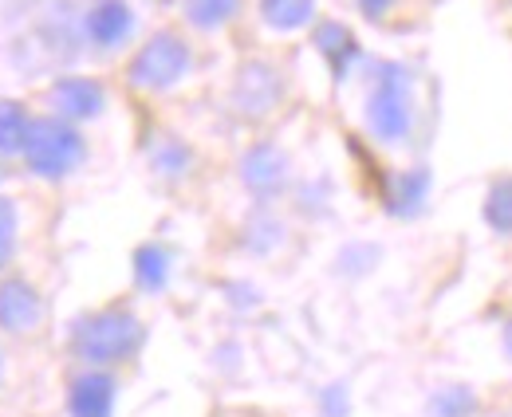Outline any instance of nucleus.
Instances as JSON below:
<instances>
[{
    "label": "nucleus",
    "mask_w": 512,
    "mask_h": 417,
    "mask_svg": "<svg viewBox=\"0 0 512 417\" xmlns=\"http://www.w3.org/2000/svg\"><path fill=\"white\" fill-rule=\"evenodd\" d=\"M505 351H509V358H512V319H509V327H505Z\"/></svg>",
    "instance_id": "obj_24"
},
{
    "label": "nucleus",
    "mask_w": 512,
    "mask_h": 417,
    "mask_svg": "<svg viewBox=\"0 0 512 417\" xmlns=\"http://www.w3.org/2000/svg\"><path fill=\"white\" fill-rule=\"evenodd\" d=\"M28 126L32 115L24 111V103H12V99H0V154H20L24 150V138H28Z\"/></svg>",
    "instance_id": "obj_16"
},
{
    "label": "nucleus",
    "mask_w": 512,
    "mask_h": 417,
    "mask_svg": "<svg viewBox=\"0 0 512 417\" xmlns=\"http://www.w3.org/2000/svg\"><path fill=\"white\" fill-rule=\"evenodd\" d=\"M16 233H20V217H16V205L0 193V272L12 264V252H16Z\"/></svg>",
    "instance_id": "obj_21"
},
{
    "label": "nucleus",
    "mask_w": 512,
    "mask_h": 417,
    "mask_svg": "<svg viewBox=\"0 0 512 417\" xmlns=\"http://www.w3.org/2000/svg\"><path fill=\"white\" fill-rule=\"evenodd\" d=\"M40 319H44V299L28 280L20 276L0 280V327L8 335H28L40 327Z\"/></svg>",
    "instance_id": "obj_7"
},
{
    "label": "nucleus",
    "mask_w": 512,
    "mask_h": 417,
    "mask_svg": "<svg viewBox=\"0 0 512 417\" xmlns=\"http://www.w3.org/2000/svg\"><path fill=\"white\" fill-rule=\"evenodd\" d=\"M134 284L150 296L170 284V252L162 244H142L134 252Z\"/></svg>",
    "instance_id": "obj_14"
},
{
    "label": "nucleus",
    "mask_w": 512,
    "mask_h": 417,
    "mask_svg": "<svg viewBox=\"0 0 512 417\" xmlns=\"http://www.w3.org/2000/svg\"><path fill=\"white\" fill-rule=\"evenodd\" d=\"M20 158H24V166L36 178L64 181L83 166L87 142H83V134H79L75 122L60 119V115H48V119H32Z\"/></svg>",
    "instance_id": "obj_3"
},
{
    "label": "nucleus",
    "mask_w": 512,
    "mask_h": 417,
    "mask_svg": "<svg viewBox=\"0 0 512 417\" xmlns=\"http://www.w3.org/2000/svg\"><path fill=\"white\" fill-rule=\"evenodd\" d=\"M323 410H327V417L347 414V394H343V386H327V394H323Z\"/></svg>",
    "instance_id": "obj_22"
},
{
    "label": "nucleus",
    "mask_w": 512,
    "mask_h": 417,
    "mask_svg": "<svg viewBox=\"0 0 512 417\" xmlns=\"http://www.w3.org/2000/svg\"><path fill=\"white\" fill-rule=\"evenodd\" d=\"M83 32L95 48H119L134 32V8L127 0H95L83 16Z\"/></svg>",
    "instance_id": "obj_9"
},
{
    "label": "nucleus",
    "mask_w": 512,
    "mask_h": 417,
    "mask_svg": "<svg viewBox=\"0 0 512 417\" xmlns=\"http://www.w3.org/2000/svg\"><path fill=\"white\" fill-rule=\"evenodd\" d=\"M430 410H434V417H473L477 398H473L465 386H446V390H438V394H434Z\"/></svg>",
    "instance_id": "obj_19"
},
{
    "label": "nucleus",
    "mask_w": 512,
    "mask_h": 417,
    "mask_svg": "<svg viewBox=\"0 0 512 417\" xmlns=\"http://www.w3.org/2000/svg\"><path fill=\"white\" fill-rule=\"evenodd\" d=\"M0 378H4V355H0Z\"/></svg>",
    "instance_id": "obj_25"
},
{
    "label": "nucleus",
    "mask_w": 512,
    "mask_h": 417,
    "mask_svg": "<svg viewBox=\"0 0 512 417\" xmlns=\"http://www.w3.org/2000/svg\"><path fill=\"white\" fill-rule=\"evenodd\" d=\"M182 12H186V20L193 28L217 32L241 12V0H182Z\"/></svg>",
    "instance_id": "obj_15"
},
{
    "label": "nucleus",
    "mask_w": 512,
    "mask_h": 417,
    "mask_svg": "<svg viewBox=\"0 0 512 417\" xmlns=\"http://www.w3.org/2000/svg\"><path fill=\"white\" fill-rule=\"evenodd\" d=\"M150 162H154V170H158L162 178H182V174H190L193 154H190V146H186V142L166 138V142L150 154Z\"/></svg>",
    "instance_id": "obj_18"
},
{
    "label": "nucleus",
    "mask_w": 512,
    "mask_h": 417,
    "mask_svg": "<svg viewBox=\"0 0 512 417\" xmlns=\"http://www.w3.org/2000/svg\"><path fill=\"white\" fill-rule=\"evenodd\" d=\"M190 67H193L190 44L178 32H158V36H150L134 52L127 75L138 91H170V87H178L190 75Z\"/></svg>",
    "instance_id": "obj_4"
},
{
    "label": "nucleus",
    "mask_w": 512,
    "mask_h": 417,
    "mask_svg": "<svg viewBox=\"0 0 512 417\" xmlns=\"http://www.w3.org/2000/svg\"><path fill=\"white\" fill-rule=\"evenodd\" d=\"M107 91L87 75H67L52 87V111L67 122H91L103 115Z\"/></svg>",
    "instance_id": "obj_8"
},
{
    "label": "nucleus",
    "mask_w": 512,
    "mask_h": 417,
    "mask_svg": "<svg viewBox=\"0 0 512 417\" xmlns=\"http://www.w3.org/2000/svg\"><path fill=\"white\" fill-rule=\"evenodd\" d=\"M359 4V12L367 16V20H383L386 12L394 8V0H355Z\"/></svg>",
    "instance_id": "obj_23"
},
{
    "label": "nucleus",
    "mask_w": 512,
    "mask_h": 417,
    "mask_svg": "<svg viewBox=\"0 0 512 417\" xmlns=\"http://www.w3.org/2000/svg\"><path fill=\"white\" fill-rule=\"evenodd\" d=\"M241 181H245V189L253 193L256 201L280 197L284 185H288V158H284V150H276V146H268V142L253 146V150L241 158Z\"/></svg>",
    "instance_id": "obj_6"
},
{
    "label": "nucleus",
    "mask_w": 512,
    "mask_h": 417,
    "mask_svg": "<svg viewBox=\"0 0 512 417\" xmlns=\"http://www.w3.org/2000/svg\"><path fill=\"white\" fill-rule=\"evenodd\" d=\"M284 99V79L272 63L253 60L241 67L237 83H233V107L245 115V119H268Z\"/></svg>",
    "instance_id": "obj_5"
},
{
    "label": "nucleus",
    "mask_w": 512,
    "mask_h": 417,
    "mask_svg": "<svg viewBox=\"0 0 512 417\" xmlns=\"http://www.w3.org/2000/svg\"><path fill=\"white\" fill-rule=\"evenodd\" d=\"M260 20L272 32H300L316 20V0H260Z\"/></svg>",
    "instance_id": "obj_13"
},
{
    "label": "nucleus",
    "mask_w": 512,
    "mask_h": 417,
    "mask_svg": "<svg viewBox=\"0 0 512 417\" xmlns=\"http://www.w3.org/2000/svg\"><path fill=\"white\" fill-rule=\"evenodd\" d=\"M142 339H146V327L127 307L91 311L71 327V351L87 366H119L142 347Z\"/></svg>",
    "instance_id": "obj_1"
},
{
    "label": "nucleus",
    "mask_w": 512,
    "mask_h": 417,
    "mask_svg": "<svg viewBox=\"0 0 512 417\" xmlns=\"http://www.w3.org/2000/svg\"><path fill=\"white\" fill-rule=\"evenodd\" d=\"M485 221L493 233L512 237V178H501L489 185L485 193Z\"/></svg>",
    "instance_id": "obj_17"
},
{
    "label": "nucleus",
    "mask_w": 512,
    "mask_h": 417,
    "mask_svg": "<svg viewBox=\"0 0 512 417\" xmlns=\"http://www.w3.org/2000/svg\"><path fill=\"white\" fill-rule=\"evenodd\" d=\"M430 170L426 166H414V170H406V174H398V178L390 181V193H386V205H390V213L394 217H414L422 205H426V197H430Z\"/></svg>",
    "instance_id": "obj_12"
},
{
    "label": "nucleus",
    "mask_w": 512,
    "mask_h": 417,
    "mask_svg": "<svg viewBox=\"0 0 512 417\" xmlns=\"http://www.w3.org/2000/svg\"><path fill=\"white\" fill-rule=\"evenodd\" d=\"M367 126L386 146H398L410 138V130H414V75L406 63H375V79H371V95H367Z\"/></svg>",
    "instance_id": "obj_2"
},
{
    "label": "nucleus",
    "mask_w": 512,
    "mask_h": 417,
    "mask_svg": "<svg viewBox=\"0 0 512 417\" xmlns=\"http://www.w3.org/2000/svg\"><path fill=\"white\" fill-rule=\"evenodd\" d=\"M316 48H320V56L331 63V71H335V79H347L351 75V67L359 60V44H355V36H351V28L347 24H339V20H323L316 24Z\"/></svg>",
    "instance_id": "obj_11"
},
{
    "label": "nucleus",
    "mask_w": 512,
    "mask_h": 417,
    "mask_svg": "<svg viewBox=\"0 0 512 417\" xmlns=\"http://www.w3.org/2000/svg\"><path fill=\"white\" fill-rule=\"evenodd\" d=\"M119 398V382L103 370H87L67 390V414L71 417H111Z\"/></svg>",
    "instance_id": "obj_10"
},
{
    "label": "nucleus",
    "mask_w": 512,
    "mask_h": 417,
    "mask_svg": "<svg viewBox=\"0 0 512 417\" xmlns=\"http://www.w3.org/2000/svg\"><path fill=\"white\" fill-rule=\"evenodd\" d=\"M280 240H284V225L276 217H268V213H256L249 221V229H245V244L253 252H272Z\"/></svg>",
    "instance_id": "obj_20"
}]
</instances>
